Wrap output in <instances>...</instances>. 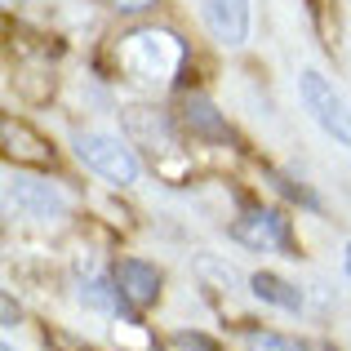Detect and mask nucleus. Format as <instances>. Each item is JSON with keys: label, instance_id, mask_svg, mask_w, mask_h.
<instances>
[{"label": "nucleus", "instance_id": "f257e3e1", "mask_svg": "<svg viewBox=\"0 0 351 351\" xmlns=\"http://www.w3.org/2000/svg\"><path fill=\"white\" fill-rule=\"evenodd\" d=\"M182 58H187V49H182V40L169 36V32L143 27V32H129L125 40H120V67H125V76L134 80V85H147V89L169 85V80L178 76Z\"/></svg>", "mask_w": 351, "mask_h": 351}, {"label": "nucleus", "instance_id": "f03ea898", "mask_svg": "<svg viewBox=\"0 0 351 351\" xmlns=\"http://www.w3.org/2000/svg\"><path fill=\"white\" fill-rule=\"evenodd\" d=\"M71 147H76V160L85 165L89 173H98L103 182H112V187H134L138 182V156L129 152L120 138L80 129V134L71 138Z\"/></svg>", "mask_w": 351, "mask_h": 351}, {"label": "nucleus", "instance_id": "7ed1b4c3", "mask_svg": "<svg viewBox=\"0 0 351 351\" xmlns=\"http://www.w3.org/2000/svg\"><path fill=\"white\" fill-rule=\"evenodd\" d=\"M298 94H302V107L311 112V120H316V125L325 129L334 143L351 147V112H347L343 94H338V89L329 85V80L320 76L316 67H307V71L298 76Z\"/></svg>", "mask_w": 351, "mask_h": 351}, {"label": "nucleus", "instance_id": "20e7f679", "mask_svg": "<svg viewBox=\"0 0 351 351\" xmlns=\"http://www.w3.org/2000/svg\"><path fill=\"white\" fill-rule=\"evenodd\" d=\"M5 209L9 214H23V218H62L71 209V200H67V191H58L45 178H18V173H9L5 178Z\"/></svg>", "mask_w": 351, "mask_h": 351}, {"label": "nucleus", "instance_id": "39448f33", "mask_svg": "<svg viewBox=\"0 0 351 351\" xmlns=\"http://www.w3.org/2000/svg\"><path fill=\"white\" fill-rule=\"evenodd\" d=\"M232 236L240 240V245L249 249H280V254L298 258V245H293V232H289V218L280 214V209H245V214L232 223Z\"/></svg>", "mask_w": 351, "mask_h": 351}, {"label": "nucleus", "instance_id": "423d86ee", "mask_svg": "<svg viewBox=\"0 0 351 351\" xmlns=\"http://www.w3.org/2000/svg\"><path fill=\"white\" fill-rule=\"evenodd\" d=\"M125 129H129V143L152 152V160L156 156H178V129H173V120L165 112H156V107H129Z\"/></svg>", "mask_w": 351, "mask_h": 351}, {"label": "nucleus", "instance_id": "0eeeda50", "mask_svg": "<svg viewBox=\"0 0 351 351\" xmlns=\"http://www.w3.org/2000/svg\"><path fill=\"white\" fill-rule=\"evenodd\" d=\"M112 280L129 311H147L160 302V271L152 263H143V258H120L112 267Z\"/></svg>", "mask_w": 351, "mask_h": 351}, {"label": "nucleus", "instance_id": "6e6552de", "mask_svg": "<svg viewBox=\"0 0 351 351\" xmlns=\"http://www.w3.org/2000/svg\"><path fill=\"white\" fill-rule=\"evenodd\" d=\"M0 143H5V156L14 165H36V169L53 165V147L45 143V138L27 125V120H18V116H5V120H0Z\"/></svg>", "mask_w": 351, "mask_h": 351}, {"label": "nucleus", "instance_id": "1a4fd4ad", "mask_svg": "<svg viewBox=\"0 0 351 351\" xmlns=\"http://www.w3.org/2000/svg\"><path fill=\"white\" fill-rule=\"evenodd\" d=\"M200 14H205V27L218 36L223 45H245L249 36V0H200Z\"/></svg>", "mask_w": 351, "mask_h": 351}, {"label": "nucleus", "instance_id": "9d476101", "mask_svg": "<svg viewBox=\"0 0 351 351\" xmlns=\"http://www.w3.org/2000/svg\"><path fill=\"white\" fill-rule=\"evenodd\" d=\"M182 129H187L191 138H209V143H227L232 138V129H227V120L218 116V107L209 103L205 94H187L182 98Z\"/></svg>", "mask_w": 351, "mask_h": 351}, {"label": "nucleus", "instance_id": "9b49d317", "mask_svg": "<svg viewBox=\"0 0 351 351\" xmlns=\"http://www.w3.org/2000/svg\"><path fill=\"white\" fill-rule=\"evenodd\" d=\"M249 289H254V298L271 302V307H280V311H302L298 285H289L285 276H276V271H254V276H249Z\"/></svg>", "mask_w": 351, "mask_h": 351}, {"label": "nucleus", "instance_id": "f8f14e48", "mask_svg": "<svg viewBox=\"0 0 351 351\" xmlns=\"http://www.w3.org/2000/svg\"><path fill=\"white\" fill-rule=\"evenodd\" d=\"M245 347L249 351H316L289 334H271V329H245Z\"/></svg>", "mask_w": 351, "mask_h": 351}, {"label": "nucleus", "instance_id": "ddd939ff", "mask_svg": "<svg viewBox=\"0 0 351 351\" xmlns=\"http://www.w3.org/2000/svg\"><path fill=\"white\" fill-rule=\"evenodd\" d=\"M169 347H173V351H218L214 338L196 334V329H182V334H173V338H169Z\"/></svg>", "mask_w": 351, "mask_h": 351}, {"label": "nucleus", "instance_id": "4468645a", "mask_svg": "<svg viewBox=\"0 0 351 351\" xmlns=\"http://www.w3.org/2000/svg\"><path fill=\"white\" fill-rule=\"evenodd\" d=\"M107 5H112L116 14H147V9H156L160 0H107Z\"/></svg>", "mask_w": 351, "mask_h": 351}, {"label": "nucleus", "instance_id": "2eb2a0df", "mask_svg": "<svg viewBox=\"0 0 351 351\" xmlns=\"http://www.w3.org/2000/svg\"><path fill=\"white\" fill-rule=\"evenodd\" d=\"M14 320H18V302L5 293V325H14Z\"/></svg>", "mask_w": 351, "mask_h": 351}, {"label": "nucleus", "instance_id": "dca6fc26", "mask_svg": "<svg viewBox=\"0 0 351 351\" xmlns=\"http://www.w3.org/2000/svg\"><path fill=\"white\" fill-rule=\"evenodd\" d=\"M343 267H347V276H351V245H347V254H343Z\"/></svg>", "mask_w": 351, "mask_h": 351}, {"label": "nucleus", "instance_id": "f3484780", "mask_svg": "<svg viewBox=\"0 0 351 351\" xmlns=\"http://www.w3.org/2000/svg\"><path fill=\"white\" fill-rule=\"evenodd\" d=\"M5 5H23V0H5Z\"/></svg>", "mask_w": 351, "mask_h": 351}, {"label": "nucleus", "instance_id": "a211bd4d", "mask_svg": "<svg viewBox=\"0 0 351 351\" xmlns=\"http://www.w3.org/2000/svg\"><path fill=\"white\" fill-rule=\"evenodd\" d=\"M0 351H14V347H0Z\"/></svg>", "mask_w": 351, "mask_h": 351}]
</instances>
